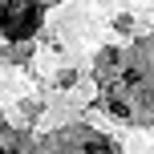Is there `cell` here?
Masks as SVG:
<instances>
[{
    "mask_svg": "<svg viewBox=\"0 0 154 154\" xmlns=\"http://www.w3.org/2000/svg\"><path fill=\"white\" fill-rule=\"evenodd\" d=\"M37 20H41L37 0H4V8H0V32L12 37V41H24L37 29Z\"/></svg>",
    "mask_w": 154,
    "mask_h": 154,
    "instance_id": "cell-1",
    "label": "cell"
}]
</instances>
